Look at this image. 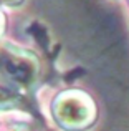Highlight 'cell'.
Wrapping results in <instances>:
<instances>
[{
    "instance_id": "cell-1",
    "label": "cell",
    "mask_w": 129,
    "mask_h": 131,
    "mask_svg": "<svg viewBox=\"0 0 129 131\" xmlns=\"http://www.w3.org/2000/svg\"><path fill=\"white\" fill-rule=\"evenodd\" d=\"M5 68H7V71H8V73L12 75L13 78H18V80H25V75H27V70H25V68L17 67L13 61H7V63H5Z\"/></svg>"
}]
</instances>
